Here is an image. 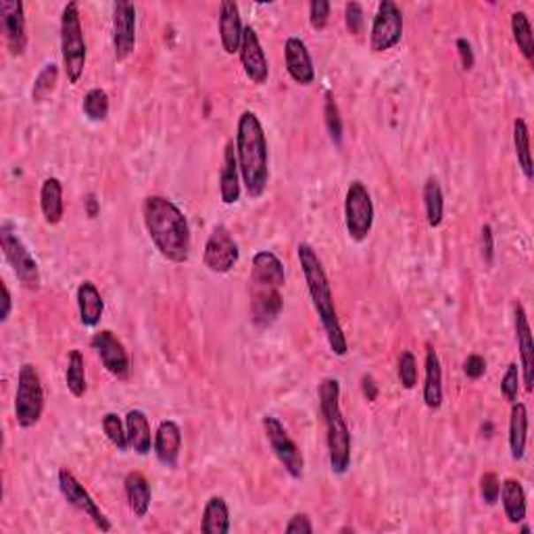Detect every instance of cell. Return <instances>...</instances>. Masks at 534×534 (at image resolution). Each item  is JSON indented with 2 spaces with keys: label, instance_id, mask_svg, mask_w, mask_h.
<instances>
[{
  "label": "cell",
  "instance_id": "cell-1",
  "mask_svg": "<svg viewBox=\"0 0 534 534\" xmlns=\"http://www.w3.org/2000/svg\"><path fill=\"white\" fill-rule=\"evenodd\" d=\"M144 228L161 257L172 263H186L190 259L193 236H190L188 219L176 202L165 196L153 195L144 199L142 205Z\"/></svg>",
  "mask_w": 534,
  "mask_h": 534
},
{
  "label": "cell",
  "instance_id": "cell-2",
  "mask_svg": "<svg viewBox=\"0 0 534 534\" xmlns=\"http://www.w3.org/2000/svg\"><path fill=\"white\" fill-rule=\"evenodd\" d=\"M297 255L307 282V290H309L313 309H316L319 324H322L324 332H326L330 349H332L334 355L345 357L347 351H349V345H347V336L342 332L339 313H336L334 297H332V290H330L326 270H324L316 248L307 245V242H301L297 248Z\"/></svg>",
  "mask_w": 534,
  "mask_h": 534
},
{
  "label": "cell",
  "instance_id": "cell-3",
  "mask_svg": "<svg viewBox=\"0 0 534 534\" xmlns=\"http://www.w3.org/2000/svg\"><path fill=\"white\" fill-rule=\"evenodd\" d=\"M236 159L247 195L251 199H259L270 179V150H267L265 130L257 113L245 111L238 118Z\"/></svg>",
  "mask_w": 534,
  "mask_h": 534
},
{
  "label": "cell",
  "instance_id": "cell-4",
  "mask_svg": "<svg viewBox=\"0 0 534 534\" xmlns=\"http://www.w3.org/2000/svg\"><path fill=\"white\" fill-rule=\"evenodd\" d=\"M319 409L326 423L328 460L334 474H347L351 468V431L340 409V382L324 378L319 385Z\"/></svg>",
  "mask_w": 534,
  "mask_h": 534
},
{
  "label": "cell",
  "instance_id": "cell-5",
  "mask_svg": "<svg viewBox=\"0 0 534 534\" xmlns=\"http://www.w3.org/2000/svg\"><path fill=\"white\" fill-rule=\"evenodd\" d=\"M61 55L69 84H78L86 69V40L78 3H67L61 13Z\"/></svg>",
  "mask_w": 534,
  "mask_h": 534
},
{
  "label": "cell",
  "instance_id": "cell-6",
  "mask_svg": "<svg viewBox=\"0 0 534 534\" xmlns=\"http://www.w3.org/2000/svg\"><path fill=\"white\" fill-rule=\"evenodd\" d=\"M44 414V386L36 365L23 363L17 374L15 420L21 428H34Z\"/></svg>",
  "mask_w": 534,
  "mask_h": 534
},
{
  "label": "cell",
  "instance_id": "cell-7",
  "mask_svg": "<svg viewBox=\"0 0 534 534\" xmlns=\"http://www.w3.org/2000/svg\"><path fill=\"white\" fill-rule=\"evenodd\" d=\"M0 247H3L4 259L9 261L11 270H13L21 286L27 290H38L40 284H42L38 261L32 257V253L27 251V247L23 245L19 234L9 222H4L3 228H0Z\"/></svg>",
  "mask_w": 534,
  "mask_h": 534
},
{
  "label": "cell",
  "instance_id": "cell-8",
  "mask_svg": "<svg viewBox=\"0 0 534 534\" xmlns=\"http://www.w3.org/2000/svg\"><path fill=\"white\" fill-rule=\"evenodd\" d=\"M345 225L355 242H363L374 228V202L362 179H353L347 188Z\"/></svg>",
  "mask_w": 534,
  "mask_h": 534
},
{
  "label": "cell",
  "instance_id": "cell-9",
  "mask_svg": "<svg viewBox=\"0 0 534 534\" xmlns=\"http://www.w3.org/2000/svg\"><path fill=\"white\" fill-rule=\"evenodd\" d=\"M261 426H263L267 443H270L271 451H274V455L278 457V462L282 463V468L286 469L294 480L303 478L305 457L297 446V443L288 437L286 428L282 426V422L274 416H263Z\"/></svg>",
  "mask_w": 534,
  "mask_h": 534
},
{
  "label": "cell",
  "instance_id": "cell-10",
  "mask_svg": "<svg viewBox=\"0 0 534 534\" xmlns=\"http://www.w3.org/2000/svg\"><path fill=\"white\" fill-rule=\"evenodd\" d=\"M400 38H403V13L393 0H382L371 23L370 49L374 52H386L394 49Z\"/></svg>",
  "mask_w": 534,
  "mask_h": 534
},
{
  "label": "cell",
  "instance_id": "cell-11",
  "mask_svg": "<svg viewBox=\"0 0 534 534\" xmlns=\"http://www.w3.org/2000/svg\"><path fill=\"white\" fill-rule=\"evenodd\" d=\"M59 489H61V495L65 497V501L72 505V507L78 509V512H82L86 518H90L92 524H95L98 530L101 532L113 530V524L109 522L107 515L103 514V509L98 507L90 492L84 489V484L80 483L67 468L59 469Z\"/></svg>",
  "mask_w": 534,
  "mask_h": 534
},
{
  "label": "cell",
  "instance_id": "cell-12",
  "mask_svg": "<svg viewBox=\"0 0 534 534\" xmlns=\"http://www.w3.org/2000/svg\"><path fill=\"white\" fill-rule=\"evenodd\" d=\"M240 259V251L234 236L230 234V230L225 225H217L216 230L209 236L205 251H202V263L213 274H228Z\"/></svg>",
  "mask_w": 534,
  "mask_h": 534
},
{
  "label": "cell",
  "instance_id": "cell-13",
  "mask_svg": "<svg viewBox=\"0 0 534 534\" xmlns=\"http://www.w3.org/2000/svg\"><path fill=\"white\" fill-rule=\"evenodd\" d=\"M92 351H96L98 359H101L104 370L109 374L115 376L118 380H127L130 378V357H127V351L118 336H115L111 330H101L92 336L90 340Z\"/></svg>",
  "mask_w": 534,
  "mask_h": 534
},
{
  "label": "cell",
  "instance_id": "cell-14",
  "mask_svg": "<svg viewBox=\"0 0 534 534\" xmlns=\"http://www.w3.org/2000/svg\"><path fill=\"white\" fill-rule=\"evenodd\" d=\"M136 46V7L130 3L113 4V49L115 59L126 61Z\"/></svg>",
  "mask_w": 534,
  "mask_h": 534
},
{
  "label": "cell",
  "instance_id": "cell-15",
  "mask_svg": "<svg viewBox=\"0 0 534 534\" xmlns=\"http://www.w3.org/2000/svg\"><path fill=\"white\" fill-rule=\"evenodd\" d=\"M240 63L242 69H245L247 78L251 80L253 84L263 86L267 82V78H270V63H267L265 50L263 46L259 42L257 32H255V27L247 26L245 32H242V42H240Z\"/></svg>",
  "mask_w": 534,
  "mask_h": 534
},
{
  "label": "cell",
  "instance_id": "cell-16",
  "mask_svg": "<svg viewBox=\"0 0 534 534\" xmlns=\"http://www.w3.org/2000/svg\"><path fill=\"white\" fill-rule=\"evenodd\" d=\"M514 326H515V340H518L520 359H522V365H520L522 382H524L526 391L530 393L534 385V340H532L530 322H528V313L522 303L514 305Z\"/></svg>",
  "mask_w": 534,
  "mask_h": 534
},
{
  "label": "cell",
  "instance_id": "cell-17",
  "mask_svg": "<svg viewBox=\"0 0 534 534\" xmlns=\"http://www.w3.org/2000/svg\"><path fill=\"white\" fill-rule=\"evenodd\" d=\"M0 15H3L4 38H7L9 52L13 57H21L27 49V30L23 3L19 0H3L0 3Z\"/></svg>",
  "mask_w": 534,
  "mask_h": 534
},
{
  "label": "cell",
  "instance_id": "cell-18",
  "mask_svg": "<svg viewBox=\"0 0 534 534\" xmlns=\"http://www.w3.org/2000/svg\"><path fill=\"white\" fill-rule=\"evenodd\" d=\"M284 61H286V72L293 82L299 86H311L316 82V69L309 55V49L301 38H288L284 44Z\"/></svg>",
  "mask_w": 534,
  "mask_h": 534
},
{
  "label": "cell",
  "instance_id": "cell-19",
  "mask_svg": "<svg viewBox=\"0 0 534 534\" xmlns=\"http://www.w3.org/2000/svg\"><path fill=\"white\" fill-rule=\"evenodd\" d=\"M155 455L165 468H176L182 451V431L173 420H164L155 432Z\"/></svg>",
  "mask_w": 534,
  "mask_h": 534
},
{
  "label": "cell",
  "instance_id": "cell-20",
  "mask_svg": "<svg viewBox=\"0 0 534 534\" xmlns=\"http://www.w3.org/2000/svg\"><path fill=\"white\" fill-rule=\"evenodd\" d=\"M242 32H245V26L240 19V9L234 0H224L219 4V40L228 55L240 52Z\"/></svg>",
  "mask_w": 534,
  "mask_h": 534
},
{
  "label": "cell",
  "instance_id": "cell-21",
  "mask_svg": "<svg viewBox=\"0 0 534 534\" xmlns=\"http://www.w3.org/2000/svg\"><path fill=\"white\" fill-rule=\"evenodd\" d=\"M286 280L284 263L271 251H259L253 257V282L261 288H280Z\"/></svg>",
  "mask_w": 534,
  "mask_h": 534
},
{
  "label": "cell",
  "instance_id": "cell-22",
  "mask_svg": "<svg viewBox=\"0 0 534 534\" xmlns=\"http://www.w3.org/2000/svg\"><path fill=\"white\" fill-rule=\"evenodd\" d=\"M240 170H238V159H236V147L234 142L225 144L224 153V167L219 173V196H222L224 205H234L240 201Z\"/></svg>",
  "mask_w": 534,
  "mask_h": 534
},
{
  "label": "cell",
  "instance_id": "cell-23",
  "mask_svg": "<svg viewBox=\"0 0 534 534\" xmlns=\"http://www.w3.org/2000/svg\"><path fill=\"white\" fill-rule=\"evenodd\" d=\"M426 380H423V403L428 409H440L443 405V368H440L439 353L432 345L426 347Z\"/></svg>",
  "mask_w": 534,
  "mask_h": 534
},
{
  "label": "cell",
  "instance_id": "cell-24",
  "mask_svg": "<svg viewBox=\"0 0 534 534\" xmlns=\"http://www.w3.org/2000/svg\"><path fill=\"white\" fill-rule=\"evenodd\" d=\"M78 311H80V322L84 324L86 328H96L101 324L103 313H104V301L98 293L96 284L90 280H84L78 286Z\"/></svg>",
  "mask_w": 534,
  "mask_h": 534
},
{
  "label": "cell",
  "instance_id": "cell-25",
  "mask_svg": "<svg viewBox=\"0 0 534 534\" xmlns=\"http://www.w3.org/2000/svg\"><path fill=\"white\" fill-rule=\"evenodd\" d=\"M126 431H127V443L138 455H149L150 446L155 443L153 432H150L149 417L141 409H130L126 414Z\"/></svg>",
  "mask_w": 534,
  "mask_h": 534
},
{
  "label": "cell",
  "instance_id": "cell-26",
  "mask_svg": "<svg viewBox=\"0 0 534 534\" xmlns=\"http://www.w3.org/2000/svg\"><path fill=\"white\" fill-rule=\"evenodd\" d=\"M253 322L257 326H270L274 324L278 316L282 313V294L278 293V288H261L257 286L253 297Z\"/></svg>",
  "mask_w": 534,
  "mask_h": 534
},
{
  "label": "cell",
  "instance_id": "cell-27",
  "mask_svg": "<svg viewBox=\"0 0 534 534\" xmlns=\"http://www.w3.org/2000/svg\"><path fill=\"white\" fill-rule=\"evenodd\" d=\"M501 503H503V512L505 518H507L509 524H522L526 520V492L524 486H522L520 480L515 478H505L501 483Z\"/></svg>",
  "mask_w": 534,
  "mask_h": 534
},
{
  "label": "cell",
  "instance_id": "cell-28",
  "mask_svg": "<svg viewBox=\"0 0 534 534\" xmlns=\"http://www.w3.org/2000/svg\"><path fill=\"white\" fill-rule=\"evenodd\" d=\"M124 489L132 514L136 518H144L150 509V499H153L149 480L141 472H130L124 480Z\"/></svg>",
  "mask_w": 534,
  "mask_h": 534
},
{
  "label": "cell",
  "instance_id": "cell-29",
  "mask_svg": "<svg viewBox=\"0 0 534 534\" xmlns=\"http://www.w3.org/2000/svg\"><path fill=\"white\" fill-rule=\"evenodd\" d=\"M40 209H42L46 224H61L65 205H63V184L59 178H46L42 182V188H40Z\"/></svg>",
  "mask_w": 534,
  "mask_h": 534
},
{
  "label": "cell",
  "instance_id": "cell-30",
  "mask_svg": "<svg viewBox=\"0 0 534 534\" xmlns=\"http://www.w3.org/2000/svg\"><path fill=\"white\" fill-rule=\"evenodd\" d=\"M528 440V409L524 403H512V416H509V451L512 460L522 462L526 453Z\"/></svg>",
  "mask_w": 534,
  "mask_h": 534
},
{
  "label": "cell",
  "instance_id": "cell-31",
  "mask_svg": "<svg viewBox=\"0 0 534 534\" xmlns=\"http://www.w3.org/2000/svg\"><path fill=\"white\" fill-rule=\"evenodd\" d=\"M201 530L205 534H228L230 532V509L224 497L213 495L205 503L201 520Z\"/></svg>",
  "mask_w": 534,
  "mask_h": 534
},
{
  "label": "cell",
  "instance_id": "cell-32",
  "mask_svg": "<svg viewBox=\"0 0 534 534\" xmlns=\"http://www.w3.org/2000/svg\"><path fill=\"white\" fill-rule=\"evenodd\" d=\"M423 209L431 228H439L445 217V196L437 178H428L423 184Z\"/></svg>",
  "mask_w": 534,
  "mask_h": 534
},
{
  "label": "cell",
  "instance_id": "cell-33",
  "mask_svg": "<svg viewBox=\"0 0 534 534\" xmlns=\"http://www.w3.org/2000/svg\"><path fill=\"white\" fill-rule=\"evenodd\" d=\"M65 382H67L69 393H72L75 399H82L86 391H88V385H86V362H84V355L80 349L69 351Z\"/></svg>",
  "mask_w": 534,
  "mask_h": 534
},
{
  "label": "cell",
  "instance_id": "cell-34",
  "mask_svg": "<svg viewBox=\"0 0 534 534\" xmlns=\"http://www.w3.org/2000/svg\"><path fill=\"white\" fill-rule=\"evenodd\" d=\"M514 149H515V159L522 173L526 179H532V156H530V130L524 119L514 121Z\"/></svg>",
  "mask_w": 534,
  "mask_h": 534
},
{
  "label": "cell",
  "instance_id": "cell-35",
  "mask_svg": "<svg viewBox=\"0 0 534 534\" xmlns=\"http://www.w3.org/2000/svg\"><path fill=\"white\" fill-rule=\"evenodd\" d=\"M512 34L515 44H518V50L522 52V57L528 63H532V55H534V38H532V27H530V19L524 11H515L512 15Z\"/></svg>",
  "mask_w": 534,
  "mask_h": 534
},
{
  "label": "cell",
  "instance_id": "cell-36",
  "mask_svg": "<svg viewBox=\"0 0 534 534\" xmlns=\"http://www.w3.org/2000/svg\"><path fill=\"white\" fill-rule=\"evenodd\" d=\"M57 82H59V67H57V63H49V65H44L42 72L38 73V78L34 80L32 101L34 103L46 101V98L55 92Z\"/></svg>",
  "mask_w": 534,
  "mask_h": 534
},
{
  "label": "cell",
  "instance_id": "cell-37",
  "mask_svg": "<svg viewBox=\"0 0 534 534\" xmlns=\"http://www.w3.org/2000/svg\"><path fill=\"white\" fill-rule=\"evenodd\" d=\"M82 111L90 121H104L109 118V95L103 88H92L86 92Z\"/></svg>",
  "mask_w": 534,
  "mask_h": 534
},
{
  "label": "cell",
  "instance_id": "cell-38",
  "mask_svg": "<svg viewBox=\"0 0 534 534\" xmlns=\"http://www.w3.org/2000/svg\"><path fill=\"white\" fill-rule=\"evenodd\" d=\"M103 432L104 437L109 439V443H111L118 451H127V431H126V423L121 422V417L118 414H104L103 416Z\"/></svg>",
  "mask_w": 534,
  "mask_h": 534
},
{
  "label": "cell",
  "instance_id": "cell-39",
  "mask_svg": "<svg viewBox=\"0 0 534 534\" xmlns=\"http://www.w3.org/2000/svg\"><path fill=\"white\" fill-rule=\"evenodd\" d=\"M324 115H326V127L330 138H332V142L336 147H340L342 142V119H340V111H339V104H336L332 92H326V104H324Z\"/></svg>",
  "mask_w": 534,
  "mask_h": 534
},
{
  "label": "cell",
  "instance_id": "cell-40",
  "mask_svg": "<svg viewBox=\"0 0 534 534\" xmlns=\"http://www.w3.org/2000/svg\"><path fill=\"white\" fill-rule=\"evenodd\" d=\"M397 374H399V380H400V386L408 388V391H411V388H416L417 385V359L411 351H403L399 355V362H397Z\"/></svg>",
  "mask_w": 534,
  "mask_h": 534
},
{
  "label": "cell",
  "instance_id": "cell-41",
  "mask_svg": "<svg viewBox=\"0 0 534 534\" xmlns=\"http://www.w3.org/2000/svg\"><path fill=\"white\" fill-rule=\"evenodd\" d=\"M520 382H522L520 365L509 363L507 371H505V376L501 378V393H503V397L509 400V403H515V400H518Z\"/></svg>",
  "mask_w": 534,
  "mask_h": 534
},
{
  "label": "cell",
  "instance_id": "cell-42",
  "mask_svg": "<svg viewBox=\"0 0 534 534\" xmlns=\"http://www.w3.org/2000/svg\"><path fill=\"white\" fill-rule=\"evenodd\" d=\"M330 19V3L328 0H313L309 4V23L313 30H326Z\"/></svg>",
  "mask_w": 534,
  "mask_h": 534
},
{
  "label": "cell",
  "instance_id": "cell-43",
  "mask_svg": "<svg viewBox=\"0 0 534 534\" xmlns=\"http://www.w3.org/2000/svg\"><path fill=\"white\" fill-rule=\"evenodd\" d=\"M499 491H501V483H499L495 472H486L480 478V497L486 505H495L499 501Z\"/></svg>",
  "mask_w": 534,
  "mask_h": 534
},
{
  "label": "cell",
  "instance_id": "cell-44",
  "mask_svg": "<svg viewBox=\"0 0 534 534\" xmlns=\"http://www.w3.org/2000/svg\"><path fill=\"white\" fill-rule=\"evenodd\" d=\"M345 23L347 30H349L353 36H359L363 30V7L359 3H349L345 7Z\"/></svg>",
  "mask_w": 534,
  "mask_h": 534
},
{
  "label": "cell",
  "instance_id": "cell-45",
  "mask_svg": "<svg viewBox=\"0 0 534 534\" xmlns=\"http://www.w3.org/2000/svg\"><path fill=\"white\" fill-rule=\"evenodd\" d=\"M480 248H483L484 263L491 265L492 257H495V234H492V228L489 224H484L483 230H480Z\"/></svg>",
  "mask_w": 534,
  "mask_h": 534
},
{
  "label": "cell",
  "instance_id": "cell-46",
  "mask_svg": "<svg viewBox=\"0 0 534 534\" xmlns=\"http://www.w3.org/2000/svg\"><path fill=\"white\" fill-rule=\"evenodd\" d=\"M486 371V359L483 355H469L466 362H463V374L468 376L469 380H480Z\"/></svg>",
  "mask_w": 534,
  "mask_h": 534
},
{
  "label": "cell",
  "instance_id": "cell-47",
  "mask_svg": "<svg viewBox=\"0 0 534 534\" xmlns=\"http://www.w3.org/2000/svg\"><path fill=\"white\" fill-rule=\"evenodd\" d=\"M288 534H311L313 532V524H311V518L307 514H297L290 518V522L286 524V528H284Z\"/></svg>",
  "mask_w": 534,
  "mask_h": 534
},
{
  "label": "cell",
  "instance_id": "cell-48",
  "mask_svg": "<svg viewBox=\"0 0 534 534\" xmlns=\"http://www.w3.org/2000/svg\"><path fill=\"white\" fill-rule=\"evenodd\" d=\"M457 52H460L462 67L466 69V72H469V69L474 67V50H472V44H469L466 38H460V40H457Z\"/></svg>",
  "mask_w": 534,
  "mask_h": 534
},
{
  "label": "cell",
  "instance_id": "cell-49",
  "mask_svg": "<svg viewBox=\"0 0 534 534\" xmlns=\"http://www.w3.org/2000/svg\"><path fill=\"white\" fill-rule=\"evenodd\" d=\"M362 393L370 403H374V400L378 399V385H376V380L371 378L370 374H365L362 378Z\"/></svg>",
  "mask_w": 534,
  "mask_h": 534
},
{
  "label": "cell",
  "instance_id": "cell-50",
  "mask_svg": "<svg viewBox=\"0 0 534 534\" xmlns=\"http://www.w3.org/2000/svg\"><path fill=\"white\" fill-rule=\"evenodd\" d=\"M0 290H3V311H0V322H7L11 316V309H13V303H11V293L7 288V284L0 282Z\"/></svg>",
  "mask_w": 534,
  "mask_h": 534
},
{
  "label": "cell",
  "instance_id": "cell-51",
  "mask_svg": "<svg viewBox=\"0 0 534 534\" xmlns=\"http://www.w3.org/2000/svg\"><path fill=\"white\" fill-rule=\"evenodd\" d=\"M86 211H88V217H96V213H98V201L92 193L86 196Z\"/></svg>",
  "mask_w": 534,
  "mask_h": 534
}]
</instances>
